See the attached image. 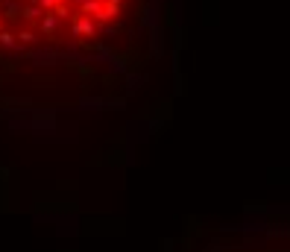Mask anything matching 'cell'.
Listing matches in <instances>:
<instances>
[{
    "label": "cell",
    "mask_w": 290,
    "mask_h": 252,
    "mask_svg": "<svg viewBox=\"0 0 290 252\" xmlns=\"http://www.w3.org/2000/svg\"><path fill=\"white\" fill-rule=\"evenodd\" d=\"M135 12V0H0V50H94Z\"/></svg>",
    "instance_id": "obj_1"
}]
</instances>
